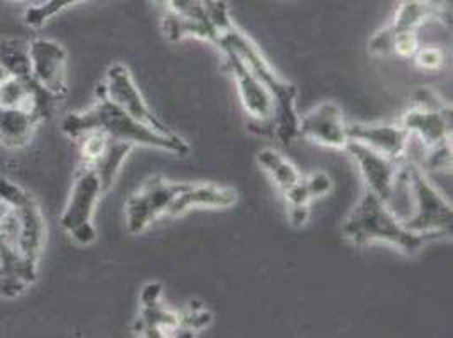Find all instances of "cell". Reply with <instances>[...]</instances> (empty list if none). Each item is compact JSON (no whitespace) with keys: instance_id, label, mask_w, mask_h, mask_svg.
<instances>
[{"instance_id":"d4e9b609","label":"cell","mask_w":453,"mask_h":338,"mask_svg":"<svg viewBox=\"0 0 453 338\" xmlns=\"http://www.w3.org/2000/svg\"><path fill=\"white\" fill-rule=\"evenodd\" d=\"M303 185H304V188L308 191V195L311 196V200L328 195L332 188H334V181H332V178L325 171L310 173L308 176L303 178Z\"/></svg>"},{"instance_id":"5b68a950","label":"cell","mask_w":453,"mask_h":338,"mask_svg":"<svg viewBox=\"0 0 453 338\" xmlns=\"http://www.w3.org/2000/svg\"><path fill=\"white\" fill-rule=\"evenodd\" d=\"M105 195L94 166L80 163L66 200L59 215V226L78 245H92L96 241L94 215L100 198Z\"/></svg>"},{"instance_id":"603a6c76","label":"cell","mask_w":453,"mask_h":338,"mask_svg":"<svg viewBox=\"0 0 453 338\" xmlns=\"http://www.w3.org/2000/svg\"><path fill=\"white\" fill-rule=\"evenodd\" d=\"M85 0H44L36 5H29L22 16L24 24L31 29H41L48 20L53 19L63 11L73 7L76 4H81Z\"/></svg>"},{"instance_id":"4316f807","label":"cell","mask_w":453,"mask_h":338,"mask_svg":"<svg viewBox=\"0 0 453 338\" xmlns=\"http://www.w3.org/2000/svg\"><path fill=\"white\" fill-rule=\"evenodd\" d=\"M7 73H5V72H4V70H2V68H0V81H2V80H4V78H7Z\"/></svg>"},{"instance_id":"30bf717a","label":"cell","mask_w":453,"mask_h":338,"mask_svg":"<svg viewBox=\"0 0 453 338\" xmlns=\"http://www.w3.org/2000/svg\"><path fill=\"white\" fill-rule=\"evenodd\" d=\"M345 150L357 163L367 191L374 193L382 202L389 204L395 193V185H396L397 174L401 171L403 161L391 159L378 150H371L369 146H364L356 141H349Z\"/></svg>"},{"instance_id":"484cf974","label":"cell","mask_w":453,"mask_h":338,"mask_svg":"<svg viewBox=\"0 0 453 338\" xmlns=\"http://www.w3.org/2000/svg\"><path fill=\"white\" fill-rule=\"evenodd\" d=\"M413 59L419 68L428 70V72H436L445 65V53L440 48H432V46L418 48Z\"/></svg>"},{"instance_id":"9a60e30c","label":"cell","mask_w":453,"mask_h":338,"mask_svg":"<svg viewBox=\"0 0 453 338\" xmlns=\"http://www.w3.org/2000/svg\"><path fill=\"white\" fill-rule=\"evenodd\" d=\"M349 141H356L380 154L404 161L406 150L410 144L411 134L406 131L399 122L397 124H365V122H347Z\"/></svg>"},{"instance_id":"4fadbf2b","label":"cell","mask_w":453,"mask_h":338,"mask_svg":"<svg viewBox=\"0 0 453 338\" xmlns=\"http://www.w3.org/2000/svg\"><path fill=\"white\" fill-rule=\"evenodd\" d=\"M58 102L41 90L31 76H7L0 81V105L33 113L41 122L53 115Z\"/></svg>"},{"instance_id":"d6986e66","label":"cell","mask_w":453,"mask_h":338,"mask_svg":"<svg viewBox=\"0 0 453 338\" xmlns=\"http://www.w3.org/2000/svg\"><path fill=\"white\" fill-rule=\"evenodd\" d=\"M41 124L33 113L0 105V146L11 150L27 148Z\"/></svg>"},{"instance_id":"3957f363","label":"cell","mask_w":453,"mask_h":338,"mask_svg":"<svg viewBox=\"0 0 453 338\" xmlns=\"http://www.w3.org/2000/svg\"><path fill=\"white\" fill-rule=\"evenodd\" d=\"M342 232L352 244L359 247L378 242L395 245L399 252L406 256H416L426 245L449 237L440 232L410 230L404 222L397 220L386 202L367 189L352 213L347 217Z\"/></svg>"},{"instance_id":"7a4b0ae2","label":"cell","mask_w":453,"mask_h":338,"mask_svg":"<svg viewBox=\"0 0 453 338\" xmlns=\"http://www.w3.org/2000/svg\"><path fill=\"white\" fill-rule=\"evenodd\" d=\"M217 48L224 53L228 51L239 58L250 73L256 76L274 100V119L273 127L278 139L283 144H291L298 137V112H296V96L298 88L278 75L269 61L263 57L256 42L244 35L234 22L222 31Z\"/></svg>"},{"instance_id":"2e32d148","label":"cell","mask_w":453,"mask_h":338,"mask_svg":"<svg viewBox=\"0 0 453 338\" xmlns=\"http://www.w3.org/2000/svg\"><path fill=\"white\" fill-rule=\"evenodd\" d=\"M12 210L16 211L18 219V249L27 261L38 264L46 245V219L42 215V210L35 196Z\"/></svg>"},{"instance_id":"5bb4252c","label":"cell","mask_w":453,"mask_h":338,"mask_svg":"<svg viewBox=\"0 0 453 338\" xmlns=\"http://www.w3.org/2000/svg\"><path fill=\"white\" fill-rule=\"evenodd\" d=\"M224 57L226 59V68L234 75L237 90L241 95L244 111H246L250 119H254L259 124H269L273 126L274 119V100L271 94L267 92L265 85L250 73V70L246 65L228 51H224Z\"/></svg>"},{"instance_id":"52a82bcc","label":"cell","mask_w":453,"mask_h":338,"mask_svg":"<svg viewBox=\"0 0 453 338\" xmlns=\"http://www.w3.org/2000/svg\"><path fill=\"white\" fill-rule=\"evenodd\" d=\"M188 187L189 183L170 181L163 176L150 178L126 204L127 232L133 235L142 234L156 219L168 213L174 198Z\"/></svg>"},{"instance_id":"277c9868","label":"cell","mask_w":453,"mask_h":338,"mask_svg":"<svg viewBox=\"0 0 453 338\" xmlns=\"http://www.w3.org/2000/svg\"><path fill=\"white\" fill-rule=\"evenodd\" d=\"M413 98L415 105L403 113L399 124L421 139L426 168H452V107L426 88H419Z\"/></svg>"},{"instance_id":"8fae6325","label":"cell","mask_w":453,"mask_h":338,"mask_svg":"<svg viewBox=\"0 0 453 338\" xmlns=\"http://www.w3.org/2000/svg\"><path fill=\"white\" fill-rule=\"evenodd\" d=\"M298 137L323 148L343 150L349 144L347 120L335 102H323L298 120Z\"/></svg>"},{"instance_id":"7402d4cb","label":"cell","mask_w":453,"mask_h":338,"mask_svg":"<svg viewBox=\"0 0 453 338\" xmlns=\"http://www.w3.org/2000/svg\"><path fill=\"white\" fill-rule=\"evenodd\" d=\"M134 150V146L127 144V142H119V141H111L107 150L102 154L100 159H96L94 165L95 171L102 181L104 191H111V188L120 173V168L126 161V157L129 156V152Z\"/></svg>"},{"instance_id":"7c38bea8","label":"cell","mask_w":453,"mask_h":338,"mask_svg":"<svg viewBox=\"0 0 453 338\" xmlns=\"http://www.w3.org/2000/svg\"><path fill=\"white\" fill-rule=\"evenodd\" d=\"M38 280V264L27 261L0 230V298L16 300Z\"/></svg>"},{"instance_id":"83f0119b","label":"cell","mask_w":453,"mask_h":338,"mask_svg":"<svg viewBox=\"0 0 453 338\" xmlns=\"http://www.w3.org/2000/svg\"><path fill=\"white\" fill-rule=\"evenodd\" d=\"M11 2H14V4H27L29 0H11Z\"/></svg>"},{"instance_id":"44dd1931","label":"cell","mask_w":453,"mask_h":338,"mask_svg":"<svg viewBox=\"0 0 453 338\" xmlns=\"http://www.w3.org/2000/svg\"><path fill=\"white\" fill-rule=\"evenodd\" d=\"M0 68L9 76H29V41L0 38Z\"/></svg>"},{"instance_id":"ffe728a7","label":"cell","mask_w":453,"mask_h":338,"mask_svg":"<svg viewBox=\"0 0 453 338\" xmlns=\"http://www.w3.org/2000/svg\"><path fill=\"white\" fill-rule=\"evenodd\" d=\"M257 163L271 176L274 185L281 189L283 193L302 181V173L278 150H261L257 154Z\"/></svg>"},{"instance_id":"f1b7e54d","label":"cell","mask_w":453,"mask_h":338,"mask_svg":"<svg viewBox=\"0 0 453 338\" xmlns=\"http://www.w3.org/2000/svg\"><path fill=\"white\" fill-rule=\"evenodd\" d=\"M434 2H441V4H450V0H434Z\"/></svg>"},{"instance_id":"8992f818","label":"cell","mask_w":453,"mask_h":338,"mask_svg":"<svg viewBox=\"0 0 453 338\" xmlns=\"http://www.w3.org/2000/svg\"><path fill=\"white\" fill-rule=\"evenodd\" d=\"M399 176L415 196V215L404 226L413 232H440L452 237V204L434 188L425 171L403 161Z\"/></svg>"},{"instance_id":"e0dca14e","label":"cell","mask_w":453,"mask_h":338,"mask_svg":"<svg viewBox=\"0 0 453 338\" xmlns=\"http://www.w3.org/2000/svg\"><path fill=\"white\" fill-rule=\"evenodd\" d=\"M161 284H148L141 293L142 311L137 319L134 330L146 337H159V332H173L181 326L183 319L159 303Z\"/></svg>"},{"instance_id":"9c48e42d","label":"cell","mask_w":453,"mask_h":338,"mask_svg":"<svg viewBox=\"0 0 453 338\" xmlns=\"http://www.w3.org/2000/svg\"><path fill=\"white\" fill-rule=\"evenodd\" d=\"M29 59L33 81L53 98L63 100L68 95L66 50L53 39H33L29 41Z\"/></svg>"},{"instance_id":"6da1fadb","label":"cell","mask_w":453,"mask_h":338,"mask_svg":"<svg viewBox=\"0 0 453 338\" xmlns=\"http://www.w3.org/2000/svg\"><path fill=\"white\" fill-rule=\"evenodd\" d=\"M63 134L75 142L88 132H100L111 141L127 142L131 146H146L166 150L174 156L185 157L189 154L188 142L174 132L154 131L137 122L107 96L95 92V102L85 111L70 113L61 122Z\"/></svg>"},{"instance_id":"ba28073f","label":"cell","mask_w":453,"mask_h":338,"mask_svg":"<svg viewBox=\"0 0 453 338\" xmlns=\"http://www.w3.org/2000/svg\"><path fill=\"white\" fill-rule=\"evenodd\" d=\"M98 94L107 96L117 107L129 113L137 122L151 127L154 131L171 132L170 127L152 113L144 96L134 83L129 68L122 63H115L109 70L105 80L96 87Z\"/></svg>"},{"instance_id":"ac0fdd59","label":"cell","mask_w":453,"mask_h":338,"mask_svg":"<svg viewBox=\"0 0 453 338\" xmlns=\"http://www.w3.org/2000/svg\"><path fill=\"white\" fill-rule=\"evenodd\" d=\"M239 200V193L234 188L217 185H196L189 183L188 188L180 193L171 204L168 215L180 217L195 207L228 208Z\"/></svg>"},{"instance_id":"cb8c5ba5","label":"cell","mask_w":453,"mask_h":338,"mask_svg":"<svg viewBox=\"0 0 453 338\" xmlns=\"http://www.w3.org/2000/svg\"><path fill=\"white\" fill-rule=\"evenodd\" d=\"M33 195L27 189L22 188L18 183L11 181L5 176H0V202L7 207L18 208L26 204Z\"/></svg>"}]
</instances>
